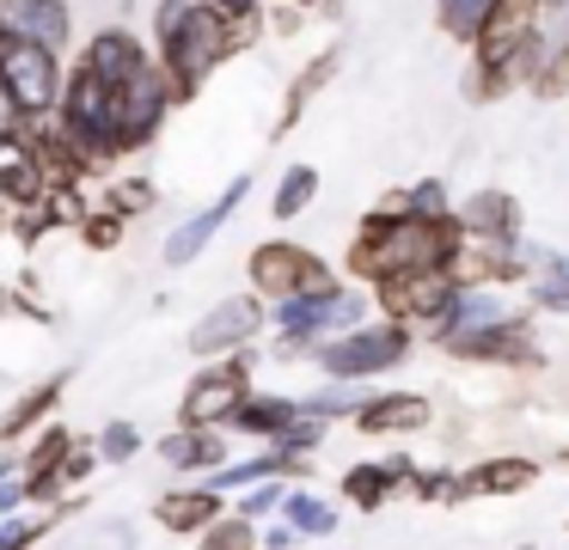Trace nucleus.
I'll use <instances>...</instances> for the list:
<instances>
[{"label":"nucleus","mask_w":569,"mask_h":550,"mask_svg":"<svg viewBox=\"0 0 569 550\" xmlns=\"http://www.w3.org/2000/svg\"><path fill=\"white\" fill-rule=\"evenodd\" d=\"M459 244H466V227L453 220H422L405 208V190H386L380 202L361 214L356 239L343 251V269L356 276V288H380V281H405L422 276V269H453Z\"/></svg>","instance_id":"1"},{"label":"nucleus","mask_w":569,"mask_h":550,"mask_svg":"<svg viewBox=\"0 0 569 550\" xmlns=\"http://www.w3.org/2000/svg\"><path fill=\"white\" fill-rule=\"evenodd\" d=\"M251 37L258 31H239V24L227 19V12H214L209 0H160V7H153V61L166 68L178 104H190V98L202 92V80H209L221 61H233Z\"/></svg>","instance_id":"2"},{"label":"nucleus","mask_w":569,"mask_h":550,"mask_svg":"<svg viewBox=\"0 0 569 550\" xmlns=\"http://www.w3.org/2000/svg\"><path fill=\"white\" fill-rule=\"evenodd\" d=\"M373 293L356 288V281H331L319 293H300L288 306H270V330H276V354L282 361H300V354H319L325 342L349 337V330L368 324Z\"/></svg>","instance_id":"3"},{"label":"nucleus","mask_w":569,"mask_h":550,"mask_svg":"<svg viewBox=\"0 0 569 550\" xmlns=\"http://www.w3.org/2000/svg\"><path fill=\"white\" fill-rule=\"evenodd\" d=\"M410 349H417V330L380 318V324H361V330H349V337L325 342L312 361H319V373L337 379V386H368L373 373H392Z\"/></svg>","instance_id":"4"},{"label":"nucleus","mask_w":569,"mask_h":550,"mask_svg":"<svg viewBox=\"0 0 569 550\" xmlns=\"http://www.w3.org/2000/svg\"><path fill=\"white\" fill-rule=\"evenodd\" d=\"M246 276H251V293H258L263 306H288V300H300V293H319V288H331V281H337L331 263H325L312 244H300V239L251 244Z\"/></svg>","instance_id":"5"},{"label":"nucleus","mask_w":569,"mask_h":550,"mask_svg":"<svg viewBox=\"0 0 569 550\" xmlns=\"http://www.w3.org/2000/svg\"><path fill=\"white\" fill-rule=\"evenodd\" d=\"M251 349L227 354V361H202V373H190L184 398H178V428H221L239 416V403L251 398Z\"/></svg>","instance_id":"6"},{"label":"nucleus","mask_w":569,"mask_h":550,"mask_svg":"<svg viewBox=\"0 0 569 550\" xmlns=\"http://www.w3.org/2000/svg\"><path fill=\"white\" fill-rule=\"evenodd\" d=\"M0 80H7L13 104L26 110V122H43V117H56V104H62L68 68H62L56 49L26 43V37H0Z\"/></svg>","instance_id":"7"},{"label":"nucleus","mask_w":569,"mask_h":550,"mask_svg":"<svg viewBox=\"0 0 569 550\" xmlns=\"http://www.w3.org/2000/svg\"><path fill=\"white\" fill-rule=\"evenodd\" d=\"M263 330H270V306H263L258 293H227V300H214L209 312L190 324L184 349L197 354V361H227V354L258 349Z\"/></svg>","instance_id":"8"},{"label":"nucleus","mask_w":569,"mask_h":550,"mask_svg":"<svg viewBox=\"0 0 569 550\" xmlns=\"http://www.w3.org/2000/svg\"><path fill=\"white\" fill-rule=\"evenodd\" d=\"M172 110H178V92H172V80H166V68L160 61L141 68L136 80L117 92V159L148 153V147L160 141V129H166Z\"/></svg>","instance_id":"9"},{"label":"nucleus","mask_w":569,"mask_h":550,"mask_svg":"<svg viewBox=\"0 0 569 550\" xmlns=\"http://www.w3.org/2000/svg\"><path fill=\"white\" fill-rule=\"evenodd\" d=\"M453 361H478V367H502V373H539L545 367V349L532 337V318L515 312L508 324H490V330H471V337H435Z\"/></svg>","instance_id":"10"},{"label":"nucleus","mask_w":569,"mask_h":550,"mask_svg":"<svg viewBox=\"0 0 569 550\" xmlns=\"http://www.w3.org/2000/svg\"><path fill=\"white\" fill-rule=\"evenodd\" d=\"M459 300V276L453 269H422V276H405V281H380L373 288V306H380L392 324H429L441 330L447 312Z\"/></svg>","instance_id":"11"},{"label":"nucleus","mask_w":569,"mask_h":550,"mask_svg":"<svg viewBox=\"0 0 569 550\" xmlns=\"http://www.w3.org/2000/svg\"><path fill=\"white\" fill-rule=\"evenodd\" d=\"M246 196H251V178H233V183H227V190L214 196L209 208H197V214H190L184 227H172V232H166V244H160L166 269H190V263H197V257L214 244V232H221L227 220L239 214V202H246Z\"/></svg>","instance_id":"12"},{"label":"nucleus","mask_w":569,"mask_h":550,"mask_svg":"<svg viewBox=\"0 0 569 550\" xmlns=\"http://www.w3.org/2000/svg\"><path fill=\"white\" fill-rule=\"evenodd\" d=\"M459 227H466V239H478V244L520 251V244H527V208H520L508 190L483 183V190H471L466 202H459Z\"/></svg>","instance_id":"13"},{"label":"nucleus","mask_w":569,"mask_h":550,"mask_svg":"<svg viewBox=\"0 0 569 550\" xmlns=\"http://www.w3.org/2000/svg\"><path fill=\"white\" fill-rule=\"evenodd\" d=\"M80 68H92L111 92H123L129 80H136L141 68H153V43H141L136 31H123V24H104V31H92L87 43H80Z\"/></svg>","instance_id":"14"},{"label":"nucleus","mask_w":569,"mask_h":550,"mask_svg":"<svg viewBox=\"0 0 569 550\" xmlns=\"http://www.w3.org/2000/svg\"><path fill=\"white\" fill-rule=\"evenodd\" d=\"M417 471L422 464L405 459V452H392V459H361L337 477V489H343V501H356V513H380L392 496H410Z\"/></svg>","instance_id":"15"},{"label":"nucleus","mask_w":569,"mask_h":550,"mask_svg":"<svg viewBox=\"0 0 569 550\" xmlns=\"http://www.w3.org/2000/svg\"><path fill=\"white\" fill-rule=\"evenodd\" d=\"M68 386H74V373H68V367H56V373L31 379V386L19 391L7 410H0V447H19L26 434H43V428L56 422V403L68 398Z\"/></svg>","instance_id":"16"},{"label":"nucleus","mask_w":569,"mask_h":550,"mask_svg":"<svg viewBox=\"0 0 569 550\" xmlns=\"http://www.w3.org/2000/svg\"><path fill=\"white\" fill-rule=\"evenodd\" d=\"M221 513H233V508H227V496L209 489V483L160 489V501H153V520H160V532H172V538H202Z\"/></svg>","instance_id":"17"},{"label":"nucleus","mask_w":569,"mask_h":550,"mask_svg":"<svg viewBox=\"0 0 569 550\" xmlns=\"http://www.w3.org/2000/svg\"><path fill=\"white\" fill-rule=\"evenodd\" d=\"M0 24H7V37L43 43L56 56L74 43V12H68V0H0Z\"/></svg>","instance_id":"18"},{"label":"nucleus","mask_w":569,"mask_h":550,"mask_svg":"<svg viewBox=\"0 0 569 550\" xmlns=\"http://www.w3.org/2000/svg\"><path fill=\"white\" fill-rule=\"evenodd\" d=\"M435 422V403L422 398V391H373L368 410L356 416V434H422V428Z\"/></svg>","instance_id":"19"},{"label":"nucleus","mask_w":569,"mask_h":550,"mask_svg":"<svg viewBox=\"0 0 569 550\" xmlns=\"http://www.w3.org/2000/svg\"><path fill=\"white\" fill-rule=\"evenodd\" d=\"M160 464L166 471H184L190 483H202V477H214L227 459V434L221 428H172V434L160 440Z\"/></svg>","instance_id":"20"},{"label":"nucleus","mask_w":569,"mask_h":550,"mask_svg":"<svg viewBox=\"0 0 569 550\" xmlns=\"http://www.w3.org/2000/svg\"><path fill=\"white\" fill-rule=\"evenodd\" d=\"M300 416H307V410H300V398H282V391H251V398L239 403V416L227 422V434H246V440L276 447V440H282Z\"/></svg>","instance_id":"21"},{"label":"nucleus","mask_w":569,"mask_h":550,"mask_svg":"<svg viewBox=\"0 0 569 550\" xmlns=\"http://www.w3.org/2000/svg\"><path fill=\"white\" fill-rule=\"evenodd\" d=\"M337 68H343V49H337V43H331V49H319V56H312L307 68H300L295 80H288V98H282V110H276V129H270V134H295L300 110H307L312 98L325 92V80H331Z\"/></svg>","instance_id":"22"},{"label":"nucleus","mask_w":569,"mask_h":550,"mask_svg":"<svg viewBox=\"0 0 569 550\" xmlns=\"http://www.w3.org/2000/svg\"><path fill=\"white\" fill-rule=\"evenodd\" d=\"M466 477H471V496H520V489L539 483V459H527V452H490Z\"/></svg>","instance_id":"23"},{"label":"nucleus","mask_w":569,"mask_h":550,"mask_svg":"<svg viewBox=\"0 0 569 550\" xmlns=\"http://www.w3.org/2000/svg\"><path fill=\"white\" fill-rule=\"evenodd\" d=\"M508 300L502 288H459L453 312H447V324L435 330V337H471V330H490V324H508Z\"/></svg>","instance_id":"24"},{"label":"nucleus","mask_w":569,"mask_h":550,"mask_svg":"<svg viewBox=\"0 0 569 550\" xmlns=\"http://www.w3.org/2000/svg\"><path fill=\"white\" fill-rule=\"evenodd\" d=\"M527 300L539 306V312H569V257L563 251H532Z\"/></svg>","instance_id":"25"},{"label":"nucleus","mask_w":569,"mask_h":550,"mask_svg":"<svg viewBox=\"0 0 569 550\" xmlns=\"http://www.w3.org/2000/svg\"><path fill=\"white\" fill-rule=\"evenodd\" d=\"M282 526H295V538H331L343 520H337V508L325 496H312V489H288Z\"/></svg>","instance_id":"26"},{"label":"nucleus","mask_w":569,"mask_h":550,"mask_svg":"<svg viewBox=\"0 0 569 550\" xmlns=\"http://www.w3.org/2000/svg\"><path fill=\"white\" fill-rule=\"evenodd\" d=\"M490 12H496V0H435V24H441L453 43H466V49L483 37Z\"/></svg>","instance_id":"27"},{"label":"nucleus","mask_w":569,"mask_h":550,"mask_svg":"<svg viewBox=\"0 0 569 550\" xmlns=\"http://www.w3.org/2000/svg\"><path fill=\"white\" fill-rule=\"evenodd\" d=\"M312 202H319V171H312V166H288L282 178H276L270 214H276V220H300Z\"/></svg>","instance_id":"28"},{"label":"nucleus","mask_w":569,"mask_h":550,"mask_svg":"<svg viewBox=\"0 0 569 550\" xmlns=\"http://www.w3.org/2000/svg\"><path fill=\"white\" fill-rule=\"evenodd\" d=\"M368 398H373L368 386H337V379H325L319 391H307V398H300V410L319 416V422H337V416H349V422H356V416L368 410Z\"/></svg>","instance_id":"29"},{"label":"nucleus","mask_w":569,"mask_h":550,"mask_svg":"<svg viewBox=\"0 0 569 550\" xmlns=\"http://www.w3.org/2000/svg\"><path fill=\"white\" fill-rule=\"evenodd\" d=\"M80 508V496H68L62 508H50V513H38V520H7L0 526V550H31V544H43V538L56 532V526L68 520V513Z\"/></svg>","instance_id":"30"},{"label":"nucleus","mask_w":569,"mask_h":550,"mask_svg":"<svg viewBox=\"0 0 569 550\" xmlns=\"http://www.w3.org/2000/svg\"><path fill=\"white\" fill-rule=\"evenodd\" d=\"M263 544V532H258V520H246V513H221V520L209 526V532L197 538V550H258Z\"/></svg>","instance_id":"31"},{"label":"nucleus","mask_w":569,"mask_h":550,"mask_svg":"<svg viewBox=\"0 0 569 550\" xmlns=\"http://www.w3.org/2000/svg\"><path fill=\"white\" fill-rule=\"evenodd\" d=\"M410 496H417V501H435V508H453V501H471V477H466V471H417Z\"/></svg>","instance_id":"32"},{"label":"nucleus","mask_w":569,"mask_h":550,"mask_svg":"<svg viewBox=\"0 0 569 550\" xmlns=\"http://www.w3.org/2000/svg\"><path fill=\"white\" fill-rule=\"evenodd\" d=\"M56 227H62V214H56V202L43 196L38 208H19V214H13V227H7V239H19L26 251H38V244L50 239Z\"/></svg>","instance_id":"33"},{"label":"nucleus","mask_w":569,"mask_h":550,"mask_svg":"<svg viewBox=\"0 0 569 550\" xmlns=\"http://www.w3.org/2000/svg\"><path fill=\"white\" fill-rule=\"evenodd\" d=\"M74 232H80V244H87V251H117V244H123V232H129V220L117 214V208H104V202H99Z\"/></svg>","instance_id":"34"},{"label":"nucleus","mask_w":569,"mask_h":550,"mask_svg":"<svg viewBox=\"0 0 569 550\" xmlns=\"http://www.w3.org/2000/svg\"><path fill=\"white\" fill-rule=\"evenodd\" d=\"M92 447H99V459H104V464H136V452H141V428L117 416V422H104L99 434H92Z\"/></svg>","instance_id":"35"},{"label":"nucleus","mask_w":569,"mask_h":550,"mask_svg":"<svg viewBox=\"0 0 569 550\" xmlns=\"http://www.w3.org/2000/svg\"><path fill=\"white\" fill-rule=\"evenodd\" d=\"M153 196H160V190H153L148 178H111V183H104V208H117L123 220L148 214V208H153Z\"/></svg>","instance_id":"36"},{"label":"nucleus","mask_w":569,"mask_h":550,"mask_svg":"<svg viewBox=\"0 0 569 550\" xmlns=\"http://www.w3.org/2000/svg\"><path fill=\"white\" fill-rule=\"evenodd\" d=\"M405 208L410 214H422V220H453L459 208H453V196H447V183L441 178H422V183H410L405 190Z\"/></svg>","instance_id":"37"},{"label":"nucleus","mask_w":569,"mask_h":550,"mask_svg":"<svg viewBox=\"0 0 569 550\" xmlns=\"http://www.w3.org/2000/svg\"><path fill=\"white\" fill-rule=\"evenodd\" d=\"M99 464H104V459H99V447H92V440H80V447L68 452V464L56 471V489H62V501H68V496H80V483H87V477L99 471Z\"/></svg>","instance_id":"38"},{"label":"nucleus","mask_w":569,"mask_h":550,"mask_svg":"<svg viewBox=\"0 0 569 550\" xmlns=\"http://www.w3.org/2000/svg\"><path fill=\"white\" fill-rule=\"evenodd\" d=\"M19 508H26V471L13 452H0V526L19 520Z\"/></svg>","instance_id":"39"},{"label":"nucleus","mask_w":569,"mask_h":550,"mask_svg":"<svg viewBox=\"0 0 569 550\" xmlns=\"http://www.w3.org/2000/svg\"><path fill=\"white\" fill-rule=\"evenodd\" d=\"M282 501H288V483H258L239 496V513L246 520H270V513H282Z\"/></svg>","instance_id":"40"},{"label":"nucleus","mask_w":569,"mask_h":550,"mask_svg":"<svg viewBox=\"0 0 569 550\" xmlns=\"http://www.w3.org/2000/svg\"><path fill=\"white\" fill-rule=\"evenodd\" d=\"M209 7H214V12H227V19L239 24V31H263V12H270L263 0H209Z\"/></svg>","instance_id":"41"},{"label":"nucleus","mask_w":569,"mask_h":550,"mask_svg":"<svg viewBox=\"0 0 569 550\" xmlns=\"http://www.w3.org/2000/svg\"><path fill=\"white\" fill-rule=\"evenodd\" d=\"M300 538H295V526H270V532H263V550H295Z\"/></svg>","instance_id":"42"},{"label":"nucleus","mask_w":569,"mask_h":550,"mask_svg":"<svg viewBox=\"0 0 569 550\" xmlns=\"http://www.w3.org/2000/svg\"><path fill=\"white\" fill-rule=\"evenodd\" d=\"M13 300H19V293H13V288H7V281H0V318L13 312Z\"/></svg>","instance_id":"43"},{"label":"nucleus","mask_w":569,"mask_h":550,"mask_svg":"<svg viewBox=\"0 0 569 550\" xmlns=\"http://www.w3.org/2000/svg\"><path fill=\"white\" fill-rule=\"evenodd\" d=\"M545 7V19H551V12H569V0H539Z\"/></svg>","instance_id":"44"},{"label":"nucleus","mask_w":569,"mask_h":550,"mask_svg":"<svg viewBox=\"0 0 569 550\" xmlns=\"http://www.w3.org/2000/svg\"><path fill=\"white\" fill-rule=\"evenodd\" d=\"M7 227H13V208L0 202V239H7Z\"/></svg>","instance_id":"45"},{"label":"nucleus","mask_w":569,"mask_h":550,"mask_svg":"<svg viewBox=\"0 0 569 550\" xmlns=\"http://www.w3.org/2000/svg\"><path fill=\"white\" fill-rule=\"evenodd\" d=\"M288 7H300V12H312V7H331V0H288Z\"/></svg>","instance_id":"46"},{"label":"nucleus","mask_w":569,"mask_h":550,"mask_svg":"<svg viewBox=\"0 0 569 550\" xmlns=\"http://www.w3.org/2000/svg\"><path fill=\"white\" fill-rule=\"evenodd\" d=\"M0 37H7V24H0Z\"/></svg>","instance_id":"47"}]
</instances>
